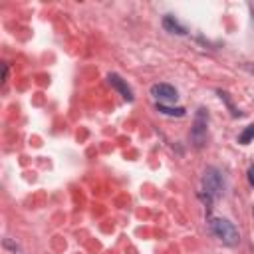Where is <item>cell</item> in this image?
Segmentation results:
<instances>
[{
  "mask_svg": "<svg viewBox=\"0 0 254 254\" xmlns=\"http://www.w3.org/2000/svg\"><path fill=\"white\" fill-rule=\"evenodd\" d=\"M208 226H210V232L214 234V238H218L222 244L236 246L240 242V232L230 220H226V218H210Z\"/></svg>",
  "mask_w": 254,
  "mask_h": 254,
  "instance_id": "1",
  "label": "cell"
},
{
  "mask_svg": "<svg viewBox=\"0 0 254 254\" xmlns=\"http://www.w3.org/2000/svg\"><path fill=\"white\" fill-rule=\"evenodd\" d=\"M202 192L206 194L208 202L212 198L222 196V192H224V177L216 167H206V171L202 175Z\"/></svg>",
  "mask_w": 254,
  "mask_h": 254,
  "instance_id": "2",
  "label": "cell"
},
{
  "mask_svg": "<svg viewBox=\"0 0 254 254\" xmlns=\"http://www.w3.org/2000/svg\"><path fill=\"white\" fill-rule=\"evenodd\" d=\"M206 129H208V113L204 107H200L196 111V117H194V125L190 129V141L194 147H202L204 141H206Z\"/></svg>",
  "mask_w": 254,
  "mask_h": 254,
  "instance_id": "3",
  "label": "cell"
},
{
  "mask_svg": "<svg viewBox=\"0 0 254 254\" xmlns=\"http://www.w3.org/2000/svg\"><path fill=\"white\" fill-rule=\"evenodd\" d=\"M151 95L157 99V103H165V105L179 99L177 89L173 85H169V83H155V85H151Z\"/></svg>",
  "mask_w": 254,
  "mask_h": 254,
  "instance_id": "4",
  "label": "cell"
},
{
  "mask_svg": "<svg viewBox=\"0 0 254 254\" xmlns=\"http://www.w3.org/2000/svg\"><path fill=\"white\" fill-rule=\"evenodd\" d=\"M107 81L111 83V87H113V89H117V91L121 93V97H123V99H127V101H133V99H135L133 89L127 85V81H125L119 73H109V75H107Z\"/></svg>",
  "mask_w": 254,
  "mask_h": 254,
  "instance_id": "5",
  "label": "cell"
},
{
  "mask_svg": "<svg viewBox=\"0 0 254 254\" xmlns=\"http://www.w3.org/2000/svg\"><path fill=\"white\" fill-rule=\"evenodd\" d=\"M163 28H165L167 32H171V34H177V36H185V34H187V28H185L173 14H167V16L163 18Z\"/></svg>",
  "mask_w": 254,
  "mask_h": 254,
  "instance_id": "6",
  "label": "cell"
},
{
  "mask_svg": "<svg viewBox=\"0 0 254 254\" xmlns=\"http://www.w3.org/2000/svg\"><path fill=\"white\" fill-rule=\"evenodd\" d=\"M155 109H157L159 113H163V115H169V117H183V115L187 113L185 107H169V105H165V103H155Z\"/></svg>",
  "mask_w": 254,
  "mask_h": 254,
  "instance_id": "7",
  "label": "cell"
},
{
  "mask_svg": "<svg viewBox=\"0 0 254 254\" xmlns=\"http://www.w3.org/2000/svg\"><path fill=\"white\" fill-rule=\"evenodd\" d=\"M252 139H254V123L248 125V127L238 135V143H240V145H248Z\"/></svg>",
  "mask_w": 254,
  "mask_h": 254,
  "instance_id": "8",
  "label": "cell"
},
{
  "mask_svg": "<svg viewBox=\"0 0 254 254\" xmlns=\"http://www.w3.org/2000/svg\"><path fill=\"white\" fill-rule=\"evenodd\" d=\"M216 93H218V97H220V99H222V101H224V103L228 105V109H230V113H232V117H240V115H242V113H240V111H238V109H236V107L232 105V101H230V97H228V93H226V91H222V89H218Z\"/></svg>",
  "mask_w": 254,
  "mask_h": 254,
  "instance_id": "9",
  "label": "cell"
},
{
  "mask_svg": "<svg viewBox=\"0 0 254 254\" xmlns=\"http://www.w3.org/2000/svg\"><path fill=\"white\" fill-rule=\"evenodd\" d=\"M248 183H250V185L254 187V165H252V167L248 169Z\"/></svg>",
  "mask_w": 254,
  "mask_h": 254,
  "instance_id": "10",
  "label": "cell"
},
{
  "mask_svg": "<svg viewBox=\"0 0 254 254\" xmlns=\"http://www.w3.org/2000/svg\"><path fill=\"white\" fill-rule=\"evenodd\" d=\"M244 67H246L248 71H252V73H254V65H248V64H244Z\"/></svg>",
  "mask_w": 254,
  "mask_h": 254,
  "instance_id": "11",
  "label": "cell"
}]
</instances>
